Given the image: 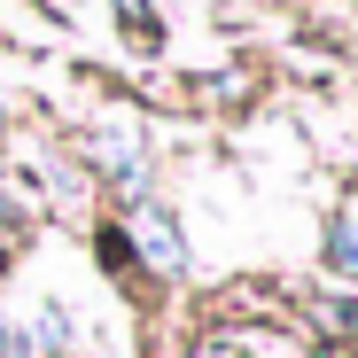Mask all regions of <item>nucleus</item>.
<instances>
[{
	"mask_svg": "<svg viewBox=\"0 0 358 358\" xmlns=\"http://www.w3.org/2000/svg\"><path fill=\"white\" fill-rule=\"evenodd\" d=\"M327 250H335V265H343V273H358V226H350V218L327 234Z\"/></svg>",
	"mask_w": 358,
	"mask_h": 358,
	"instance_id": "nucleus-2",
	"label": "nucleus"
},
{
	"mask_svg": "<svg viewBox=\"0 0 358 358\" xmlns=\"http://www.w3.org/2000/svg\"><path fill=\"white\" fill-rule=\"evenodd\" d=\"M141 242H148V257H156V265H171V273L187 265V257H179V234H171L164 218H148V226H141Z\"/></svg>",
	"mask_w": 358,
	"mask_h": 358,
	"instance_id": "nucleus-1",
	"label": "nucleus"
}]
</instances>
